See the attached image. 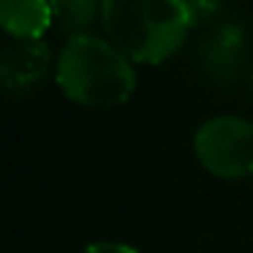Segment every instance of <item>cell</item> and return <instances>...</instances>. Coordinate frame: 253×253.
<instances>
[{"mask_svg":"<svg viewBox=\"0 0 253 253\" xmlns=\"http://www.w3.org/2000/svg\"><path fill=\"white\" fill-rule=\"evenodd\" d=\"M55 79L66 98L90 109H109L136 87L133 60L109 39L84 33L66 41L55 60Z\"/></svg>","mask_w":253,"mask_h":253,"instance_id":"cell-2","label":"cell"},{"mask_svg":"<svg viewBox=\"0 0 253 253\" xmlns=\"http://www.w3.org/2000/svg\"><path fill=\"white\" fill-rule=\"evenodd\" d=\"M52 49L44 39H11L0 55V79L8 93H30L46 79Z\"/></svg>","mask_w":253,"mask_h":253,"instance_id":"cell-4","label":"cell"},{"mask_svg":"<svg viewBox=\"0 0 253 253\" xmlns=\"http://www.w3.org/2000/svg\"><path fill=\"white\" fill-rule=\"evenodd\" d=\"M101 3L104 0H49L52 28L68 39L90 33L101 17Z\"/></svg>","mask_w":253,"mask_h":253,"instance_id":"cell-7","label":"cell"},{"mask_svg":"<svg viewBox=\"0 0 253 253\" xmlns=\"http://www.w3.org/2000/svg\"><path fill=\"white\" fill-rule=\"evenodd\" d=\"M185 3H188V8H191L193 19H207L218 11L223 0H185Z\"/></svg>","mask_w":253,"mask_h":253,"instance_id":"cell-8","label":"cell"},{"mask_svg":"<svg viewBox=\"0 0 253 253\" xmlns=\"http://www.w3.org/2000/svg\"><path fill=\"white\" fill-rule=\"evenodd\" d=\"M0 25L11 39H44L52 28L49 0H0Z\"/></svg>","mask_w":253,"mask_h":253,"instance_id":"cell-6","label":"cell"},{"mask_svg":"<svg viewBox=\"0 0 253 253\" xmlns=\"http://www.w3.org/2000/svg\"><path fill=\"white\" fill-rule=\"evenodd\" d=\"M84 253H139V251L126 245V242H93V245L84 248Z\"/></svg>","mask_w":253,"mask_h":253,"instance_id":"cell-9","label":"cell"},{"mask_svg":"<svg viewBox=\"0 0 253 253\" xmlns=\"http://www.w3.org/2000/svg\"><path fill=\"white\" fill-rule=\"evenodd\" d=\"M101 25L133 63H164L196 25L185 0H104Z\"/></svg>","mask_w":253,"mask_h":253,"instance_id":"cell-1","label":"cell"},{"mask_svg":"<svg viewBox=\"0 0 253 253\" xmlns=\"http://www.w3.org/2000/svg\"><path fill=\"white\" fill-rule=\"evenodd\" d=\"M251 87H253V68H251Z\"/></svg>","mask_w":253,"mask_h":253,"instance_id":"cell-10","label":"cell"},{"mask_svg":"<svg viewBox=\"0 0 253 253\" xmlns=\"http://www.w3.org/2000/svg\"><path fill=\"white\" fill-rule=\"evenodd\" d=\"M196 161L220 180L253 174V123L237 115L210 117L193 133Z\"/></svg>","mask_w":253,"mask_h":253,"instance_id":"cell-3","label":"cell"},{"mask_svg":"<svg viewBox=\"0 0 253 253\" xmlns=\"http://www.w3.org/2000/svg\"><path fill=\"white\" fill-rule=\"evenodd\" d=\"M245 30L234 22H223L204 39L202 44V66L210 79L215 82H229L237 77L245 60Z\"/></svg>","mask_w":253,"mask_h":253,"instance_id":"cell-5","label":"cell"}]
</instances>
